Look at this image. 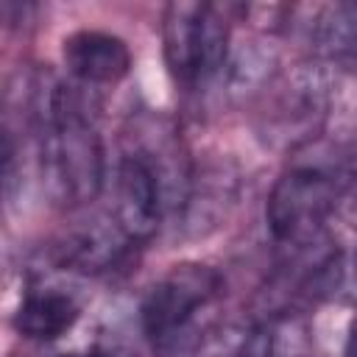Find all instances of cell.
<instances>
[{
    "mask_svg": "<svg viewBox=\"0 0 357 357\" xmlns=\"http://www.w3.org/2000/svg\"><path fill=\"white\" fill-rule=\"evenodd\" d=\"M312 42L329 59L357 61V0L326 6L312 25Z\"/></svg>",
    "mask_w": 357,
    "mask_h": 357,
    "instance_id": "cell-9",
    "label": "cell"
},
{
    "mask_svg": "<svg viewBox=\"0 0 357 357\" xmlns=\"http://www.w3.org/2000/svg\"><path fill=\"white\" fill-rule=\"evenodd\" d=\"M126 243H131V240L117 229V223L112 229L89 226V229H81L73 237H67V243L61 245V257L67 265H73L78 271H103L123 254Z\"/></svg>",
    "mask_w": 357,
    "mask_h": 357,
    "instance_id": "cell-8",
    "label": "cell"
},
{
    "mask_svg": "<svg viewBox=\"0 0 357 357\" xmlns=\"http://www.w3.org/2000/svg\"><path fill=\"white\" fill-rule=\"evenodd\" d=\"M354 282H357V262H354Z\"/></svg>",
    "mask_w": 357,
    "mask_h": 357,
    "instance_id": "cell-12",
    "label": "cell"
},
{
    "mask_svg": "<svg viewBox=\"0 0 357 357\" xmlns=\"http://www.w3.org/2000/svg\"><path fill=\"white\" fill-rule=\"evenodd\" d=\"M223 293L215 268L184 262L170 268L142 301V332L159 357L184 354L198 332V315Z\"/></svg>",
    "mask_w": 357,
    "mask_h": 357,
    "instance_id": "cell-2",
    "label": "cell"
},
{
    "mask_svg": "<svg viewBox=\"0 0 357 357\" xmlns=\"http://www.w3.org/2000/svg\"><path fill=\"white\" fill-rule=\"evenodd\" d=\"M78 321V304L59 290H36L22 298L14 326L28 340H56Z\"/></svg>",
    "mask_w": 357,
    "mask_h": 357,
    "instance_id": "cell-7",
    "label": "cell"
},
{
    "mask_svg": "<svg viewBox=\"0 0 357 357\" xmlns=\"http://www.w3.org/2000/svg\"><path fill=\"white\" fill-rule=\"evenodd\" d=\"M346 184V173L321 162H296L273 184L265 206L271 234L279 243L304 245L321 237Z\"/></svg>",
    "mask_w": 357,
    "mask_h": 357,
    "instance_id": "cell-3",
    "label": "cell"
},
{
    "mask_svg": "<svg viewBox=\"0 0 357 357\" xmlns=\"http://www.w3.org/2000/svg\"><path fill=\"white\" fill-rule=\"evenodd\" d=\"M42 173L61 204L92 201L103 187V148L84 100L64 84L42 95Z\"/></svg>",
    "mask_w": 357,
    "mask_h": 357,
    "instance_id": "cell-1",
    "label": "cell"
},
{
    "mask_svg": "<svg viewBox=\"0 0 357 357\" xmlns=\"http://www.w3.org/2000/svg\"><path fill=\"white\" fill-rule=\"evenodd\" d=\"M346 357H357V318L351 321V329H349V340H346Z\"/></svg>",
    "mask_w": 357,
    "mask_h": 357,
    "instance_id": "cell-11",
    "label": "cell"
},
{
    "mask_svg": "<svg viewBox=\"0 0 357 357\" xmlns=\"http://www.w3.org/2000/svg\"><path fill=\"white\" fill-rule=\"evenodd\" d=\"M70 75L84 84H114L131 70L128 45L106 31H75L61 47Z\"/></svg>",
    "mask_w": 357,
    "mask_h": 357,
    "instance_id": "cell-6",
    "label": "cell"
},
{
    "mask_svg": "<svg viewBox=\"0 0 357 357\" xmlns=\"http://www.w3.org/2000/svg\"><path fill=\"white\" fill-rule=\"evenodd\" d=\"M273 354H276V335L271 321L251 324L231 349V357H273Z\"/></svg>",
    "mask_w": 357,
    "mask_h": 357,
    "instance_id": "cell-10",
    "label": "cell"
},
{
    "mask_svg": "<svg viewBox=\"0 0 357 357\" xmlns=\"http://www.w3.org/2000/svg\"><path fill=\"white\" fill-rule=\"evenodd\" d=\"M162 178L145 153H126L114 181V223L131 240L153 237L162 220Z\"/></svg>",
    "mask_w": 357,
    "mask_h": 357,
    "instance_id": "cell-5",
    "label": "cell"
},
{
    "mask_svg": "<svg viewBox=\"0 0 357 357\" xmlns=\"http://www.w3.org/2000/svg\"><path fill=\"white\" fill-rule=\"evenodd\" d=\"M165 61L176 81L195 84L209 78L226 59L229 25L209 3H170L162 22Z\"/></svg>",
    "mask_w": 357,
    "mask_h": 357,
    "instance_id": "cell-4",
    "label": "cell"
}]
</instances>
